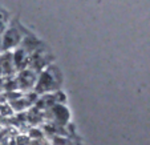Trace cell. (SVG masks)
<instances>
[{
	"label": "cell",
	"instance_id": "cell-1",
	"mask_svg": "<svg viewBox=\"0 0 150 145\" xmlns=\"http://www.w3.org/2000/svg\"><path fill=\"white\" fill-rule=\"evenodd\" d=\"M23 41V35L20 33L16 28H9L3 33V37L0 39L1 43V49L9 52L11 48L17 47L20 43Z\"/></svg>",
	"mask_w": 150,
	"mask_h": 145
},
{
	"label": "cell",
	"instance_id": "cell-2",
	"mask_svg": "<svg viewBox=\"0 0 150 145\" xmlns=\"http://www.w3.org/2000/svg\"><path fill=\"white\" fill-rule=\"evenodd\" d=\"M53 69L54 68L52 67L48 71L42 72L40 75V77L37 79V85H36L37 92H47V91H51V89H54L57 77L53 75Z\"/></svg>",
	"mask_w": 150,
	"mask_h": 145
},
{
	"label": "cell",
	"instance_id": "cell-3",
	"mask_svg": "<svg viewBox=\"0 0 150 145\" xmlns=\"http://www.w3.org/2000/svg\"><path fill=\"white\" fill-rule=\"evenodd\" d=\"M36 72L33 69H24L19 73V77L16 79L17 81V85L19 88L21 89H28V88H32L36 82Z\"/></svg>",
	"mask_w": 150,
	"mask_h": 145
},
{
	"label": "cell",
	"instance_id": "cell-4",
	"mask_svg": "<svg viewBox=\"0 0 150 145\" xmlns=\"http://www.w3.org/2000/svg\"><path fill=\"white\" fill-rule=\"evenodd\" d=\"M0 68H1V76L11 77L15 72V64H13V55L11 52H6L4 55L0 56Z\"/></svg>",
	"mask_w": 150,
	"mask_h": 145
},
{
	"label": "cell",
	"instance_id": "cell-5",
	"mask_svg": "<svg viewBox=\"0 0 150 145\" xmlns=\"http://www.w3.org/2000/svg\"><path fill=\"white\" fill-rule=\"evenodd\" d=\"M4 32H6V31H4V23H3V21H0V37L3 36Z\"/></svg>",
	"mask_w": 150,
	"mask_h": 145
},
{
	"label": "cell",
	"instance_id": "cell-6",
	"mask_svg": "<svg viewBox=\"0 0 150 145\" xmlns=\"http://www.w3.org/2000/svg\"><path fill=\"white\" fill-rule=\"evenodd\" d=\"M1 51H3V49H1V43H0V56H1Z\"/></svg>",
	"mask_w": 150,
	"mask_h": 145
}]
</instances>
